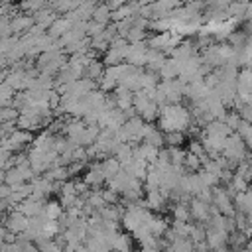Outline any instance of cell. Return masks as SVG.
Segmentation results:
<instances>
[{
	"label": "cell",
	"mask_w": 252,
	"mask_h": 252,
	"mask_svg": "<svg viewBox=\"0 0 252 252\" xmlns=\"http://www.w3.org/2000/svg\"><path fill=\"white\" fill-rule=\"evenodd\" d=\"M191 124V114L181 104H165L159 108V126L165 134L183 132Z\"/></svg>",
	"instance_id": "6da1fadb"
},
{
	"label": "cell",
	"mask_w": 252,
	"mask_h": 252,
	"mask_svg": "<svg viewBox=\"0 0 252 252\" xmlns=\"http://www.w3.org/2000/svg\"><path fill=\"white\" fill-rule=\"evenodd\" d=\"M148 43L142 41V43H130L128 45V53H126V63L132 65V67H142L148 63Z\"/></svg>",
	"instance_id": "7a4b0ae2"
},
{
	"label": "cell",
	"mask_w": 252,
	"mask_h": 252,
	"mask_svg": "<svg viewBox=\"0 0 252 252\" xmlns=\"http://www.w3.org/2000/svg\"><path fill=\"white\" fill-rule=\"evenodd\" d=\"M28 222L30 219L26 215H22L18 209L16 211H10L6 217H4V226L8 228V232L12 234H22L26 228H28Z\"/></svg>",
	"instance_id": "3957f363"
},
{
	"label": "cell",
	"mask_w": 252,
	"mask_h": 252,
	"mask_svg": "<svg viewBox=\"0 0 252 252\" xmlns=\"http://www.w3.org/2000/svg\"><path fill=\"white\" fill-rule=\"evenodd\" d=\"M43 201H39V199H33V197H28V199H24L20 205H18V211L22 213V215H26L28 219H32V217H39L41 213H43Z\"/></svg>",
	"instance_id": "277c9868"
},
{
	"label": "cell",
	"mask_w": 252,
	"mask_h": 252,
	"mask_svg": "<svg viewBox=\"0 0 252 252\" xmlns=\"http://www.w3.org/2000/svg\"><path fill=\"white\" fill-rule=\"evenodd\" d=\"M100 169H102V173H104V179L106 181H110V179H114L120 171H122V165H120V161L112 156H108V158H104L102 161H100Z\"/></svg>",
	"instance_id": "5b68a950"
},
{
	"label": "cell",
	"mask_w": 252,
	"mask_h": 252,
	"mask_svg": "<svg viewBox=\"0 0 252 252\" xmlns=\"http://www.w3.org/2000/svg\"><path fill=\"white\" fill-rule=\"evenodd\" d=\"M189 211H191V217L197 219V220H209V219H211V205H209V203H203V201L197 199V197L191 201Z\"/></svg>",
	"instance_id": "8992f818"
},
{
	"label": "cell",
	"mask_w": 252,
	"mask_h": 252,
	"mask_svg": "<svg viewBox=\"0 0 252 252\" xmlns=\"http://www.w3.org/2000/svg\"><path fill=\"white\" fill-rule=\"evenodd\" d=\"M73 28V22H69L67 18H57L51 26H49V37H53V39H61L69 30Z\"/></svg>",
	"instance_id": "52a82bcc"
},
{
	"label": "cell",
	"mask_w": 252,
	"mask_h": 252,
	"mask_svg": "<svg viewBox=\"0 0 252 252\" xmlns=\"http://www.w3.org/2000/svg\"><path fill=\"white\" fill-rule=\"evenodd\" d=\"M83 181H85L89 187H96V185H100L102 181H106V179H104V173H102V169H100V163L91 165V167L87 169Z\"/></svg>",
	"instance_id": "ba28073f"
},
{
	"label": "cell",
	"mask_w": 252,
	"mask_h": 252,
	"mask_svg": "<svg viewBox=\"0 0 252 252\" xmlns=\"http://www.w3.org/2000/svg\"><path fill=\"white\" fill-rule=\"evenodd\" d=\"M41 124H43V120H41L39 116H26V114H20V118L16 120L18 130H24V132H33V130H37Z\"/></svg>",
	"instance_id": "9c48e42d"
},
{
	"label": "cell",
	"mask_w": 252,
	"mask_h": 252,
	"mask_svg": "<svg viewBox=\"0 0 252 252\" xmlns=\"http://www.w3.org/2000/svg\"><path fill=\"white\" fill-rule=\"evenodd\" d=\"M33 16V22L37 24V26H41L43 30L45 28H49L55 20H57V14H55V10L53 8H47V10H39V12H35V14H32Z\"/></svg>",
	"instance_id": "30bf717a"
},
{
	"label": "cell",
	"mask_w": 252,
	"mask_h": 252,
	"mask_svg": "<svg viewBox=\"0 0 252 252\" xmlns=\"http://www.w3.org/2000/svg\"><path fill=\"white\" fill-rule=\"evenodd\" d=\"M32 26H33V16H32V14H22V16H16V18L10 22V28H12V32H14V33L28 32Z\"/></svg>",
	"instance_id": "8fae6325"
},
{
	"label": "cell",
	"mask_w": 252,
	"mask_h": 252,
	"mask_svg": "<svg viewBox=\"0 0 252 252\" xmlns=\"http://www.w3.org/2000/svg\"><path fill=\"white\" fill-rule=\"evenodd\" d=\"M205 242H207V246H209V248L219 250V248H222V244L226 242V232H220V230L209 228V230H207V238H205Z\"/></svg>",
	"instance_id": "7c38bea8"
},
{
	"label": "cell",
	"mask_w": 252,
	"mask_h": 252,
	"mask_svg": "<svg viewBox=\"0 0 252 252\" xmlns=\"http://www.w3.org/2000/svg\"><path fill=\"white\" fill-rule=\"evenodd\" d=\"M159 77H161L163 81H173V79H177V77H179V63H177L175 59H167L165 65H163L161 71H159Z\"/></svg>",
	"instance_id": "4fadbf2b"
},
{
	"label": "cell",
	"mask_w": 252,
	"mask_h": 252,
	"mask_svg": "<svg viewBox=\"0 0 252 252\" xmlns=\"http://www.w3.org/2000/svg\"><path fill=\"white\" fill-rule=\"evenodd\" d=\"M47 220H59L61 215H63V207L61 203H55V201H49L43 205V213H41Z\"/></svg>",
	"instance_id": "5bb4252c"
},
{
	"label": "cell",
	"mask_w": 252,
	"mask_h": 252,
	"mask_svg": "<svg viewBox=\"0 0 252 252\" xmlns=\"http://www.w3.org/2000/svg\"><path fill=\"white\" fill-rule=\"evenodd\" d=\"M112 252H134L132 250V238L124 232H120L112 242Z\"/></svg>",
	"instance_id": "9a60e30c"
},
{
	"label": "cell",
	"mask_w": 252,
	"mask_h": 252,
	"mask_svg": "<svg viewBox=\"0 0 252 252\" xmlns=\"http://www.w3.org/2000/svg\"><path fill=\"white\" fill-rule=\"evenodd\" d=\"M171 213H173V220H175V222H187V220L191 219L189 205H185V203H177V205H173Z\"/></svg>",
	"instance_id": "2e32d148"
},
{
	"label": "cell",
	"mask_w": 252,
	"mask_h": 252,
	"mask_svg": "<svg viewBox=\"0 0 252 252\" xmlns=\"http://www.w3.org/2000/svg\"><path fill=\"white\" fill-rule=\"evenodd\" d=\"M146 205H148L150 209L159 211V209H163V205H165V197L161 195V191H148Z\"/></svg>",
	"instance_id": "e0dca14e"
},
{
	"label": "cell",
	"mask_w": 252,
	"mask_h": 252,
	"mask_svg": "<svg viewBox=\"0 0 252 252\" xmlns=\"http://www.w3.org/2000/svg\"><path fill=\"white\" fill-rule=\"evenodd\" d=\"M108 20H112V12L106 8V4H98L94 8V12H93V22H98V24L106 26Z\"/></svg>",
	"instance_id": "ac0fdd59"
},
{
	"label": "cell",
	"mask_w": 252,
	"mask_h": 252,
	"mask_svg": "<svg viewBox=\"0 0 252 252\" xmlns=\"http://www.w3.org/2000/svg\"><path fill=\"white\" fill-rule=\"evenodd\" d=\"M85 75H87V79H93V81L98 79V81H100V79L104 77V67H102V63L96 61V59L91 61V65L85 69Z\"/></svg>",
	"instance_id": "d6986e66"
},
{
	"label": "cell",
	"mask_w": 252,
	"mask_h": 252,
	"mask_svg": "<svg viewBox=\"0 0 252 252\" xmlns=\"http://www.w3.org/2000/svg\"><path fill=\"white\" fill-rule=\"evenodd\" d=\"M18 118H20V110H16L14 106L0 108V124H10V122H16Z\"/></svg>",
	"instance_id": "ffe728a7"
},
{
	"label": "cell",
	"mask_w": 252,
	"mask_h": 252,
	"mask_svg": "<svg viewBox=\"0 0 252 252\" xmlns=\"http://www.w3.org/2000/svg\"><path fill=\"white\" fill-rule=\"evenodd\" d=\"M234 175H238L240 179H244L246 183L252 179V159H244V161H240L238 163V167H236V173Z\"/></svg>",
	"instance_id": "44dd1931"
},
{
	"label": "cell",
	"mask_w": 252,
	"mask_h": 252,
	"mask_svg": "<svg viewBox=\"0 0 252 252\" xmlns=\"http://www.w3.org/2000/svg\"><path fill=\"white\" fill-rule=\"evenodd\" d=\"M163 142H165L169 148H179V144L183 142V132H169V134H163Z\"/></svg>",
	"instance_id": "7402d4cb"
},
{
	"label": "cell",
	"mask_w": 252,
	"mask_h": 252,
	"mask_svg": "<svg viewBox=\"0 0 252 252\" xmlns=\"http://www.w3.org/2000/svg\"><path fill=\"white\" fill-rule=\"evenodd\" d=\"M201 165V159L197 158V156H193V154H185V159H183V169H191V171H195L197 167Z\"/></svg>",
	"instance_id": "603a6c76"
},
{
	"label": "cell",
	"mask_w": 252,
	"mask_h": 252,
	"mask_svg": "<svg viewBox=\"0 0 252 252\" xmlns=\"http://www.w3.org/2000/svg\"><path fill=\"white\" fill-rule=\"evenodd\" d=\"M20 8H22V10L39 12V10H43V8H45V4H43V2H24V4H20Z\"/></svg>",
	"instance_id": "cb8c5ba5"
},
{
	"label": "cell",
	"mask_w": 252,
	"mask_h": 252,
	"mask_svg": "<svg viewBox=\"0 0 252 252\" xmlns=\"http://www.w3.org/2000/svg\"><path fill=\"white\" fill-rule=\"evenodd\" d=\"M6 236H8V228L4 224H0V248L6 244Z\"/></svg>",
	"instance_id": "d4e9b609"
}]
</instances>
